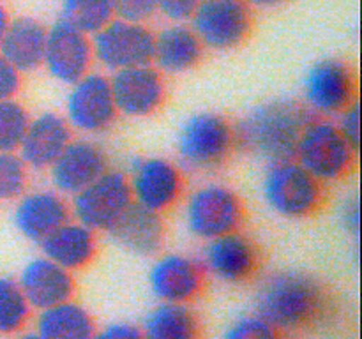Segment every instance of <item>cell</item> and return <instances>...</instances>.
I'll use <instances>...</instances> for the list:
<instances>
[{"label": "cell", "mask_w": 362, "mask_h": 339, "mask_svg": "<svg viewBox=\"0 0 362 339\" xmlns=\"http://www.w3.org/2000/svg\"><path fill=\"white\" fill-rule=\"evenodd\" d=\"M311 120L306 109L292 101H271L258 106L240 122L237 138L244 150L267 161H288Z\"/></svg>", "instance_id": "6da1fadb"}, {"label": "cell", "mask_w": 362, "mask_h": 339, "mask_svg": "<svg viewBox=\"0 0 362 339\" xmlns=\"http://www.w3.org/2000/svg\"><path fill=\"white\" fill-rule=\"evenodd\" d=\"M324 295L313 279L297 272L276 274L262 286L258 314L278 331L311 323L322 311Z\"/></svg>", "instance_id": "7a4b0ae2"}, {"label": "cell", "mask_w": 362, "mask_h": 339, "mask_svg": "<svg viewBox=\"0 0 362 339\" xmlns=\"http://www.w3.org/2000/svg\"><path fill=\"white\" fill-rule=\"evenodd\" d=\"M356 154L338 126L327 120L311 119L304 126L296 147L297 162L320 182L336 180L349 173Z\"/></svg>", "instance_id": "3957f363"}, {"label": "cell", "mask_w": 362, "mask_h": 339, "mask_svg": "<svg viewBox=\"0 0 362 339\" xmlns=\"http://www.w3.org/2000/svg\"><path fill=\"white\" fill-rule=\"evenodd\" d=\"M264 196L272 210L286 218H304L322 201L320 180L299 162L279 161L271 166L264 180Z\"/></svg>", "instance_id": "277c9868"}, {"label": "cell", "mask_w": 362, "mask_h": 339, "mask_svg": "<svg viewBox=\"0 0 362 339\" xmlns=\"http://www.w3.org/2000/svg\"><path fill=\"white\" fill-rule=\"evenodd\" d=\"M90 42L94 59L113 73L152 62L154 34L145 23L113 18Z\"/></svg>", "instance_id": "5b68a950"}, {"label": "cell", "mask_w": 362, "mask_h": 339, "mask_svg": "<svg viewBox=\"0 0 362 339\" xmlns=\"http://www.w3.org/2000/svg\"><path fill=\"white\" fill-rule=\"evenodd\" d=\"M73 196V214L78 222L90 230L105 232H108L133 203L129 180L122 173L110 170Z\"/></svg>", "instance_id": "8992f818"}, {"label": "cell", "mask_w": 362, "mask_h": 339, "mask_svg": "<svg viewBox=\"0 0 362 339\" xmlns=\"http://www.w3.org/2000/svg\"><path fill=\"white\" fill-rule=\"evenodd\" d=\"M191 28L202 46L230 49L251 30V9L244 0H200L191 16Z\"/></svg>", "instance_id": "52a82bcc"}, {"label": "cell", "mask_w": 362, "mask_h": 339, "mask_svg": "<svg viewBox=\"0 0 362 339\" xmlns=\"http://www.w3.org/2000/svg\"><path fill=\"white\" fill-rule=\"evenodd\" d=\"M186 221L193 235L212 240L237 232L243 221V203L228 187L209 184L189 196L186 203Z\"/></svg>", "instance_id": "ba28073f"}, {"label": "cell", "mask_w": 362, "mask_h": 339, "mask_svg": "<svg viewBox=\"0 0 362 339\" xmlns=\"http://www.w3.org/2000/svg\"><path fill=\"white\" fill-rule=\"evenodd\" d=\"M232 126L216 113H197L184 124L179 136V154L191 168L221 165L232 150Z\"/></svg>", "instance_id": "9c48e42d"}, {"label": "cell", "mask_w": 362, "mask_h": 339, "mask_svg": "<svg viewBox=\"0 0 362 339\" xmlns=\"http://www.w3.org/2000/svg\"><path fill=\"white\" fill-rule=\"evenodd\" d=\"M66 115L67 124L83 133L108 129L117 115L108 78L99 73H87L71 85Z\"/></svg>", "instance_id": "30bf717a"}, {"label": "cell", "mask_w": 362, "mask_h": 339, "mask_svg": "<svg viewBox=\"0 0 362 339\" xmlns=\"http://www.w3.org/2000/svg\"><path fill=\"white\" fill-rule=\"evenodd\" d=\"M92 42L87 34L59 20L46 32L42 64L55 80L66 85L76 83L90 71Z\"/></svg>", "instance_id": "8fae6325"}, {"label": "cell", "mask_w": 362, "mask_h": 339, "mask_svg": "<svg viewBox=\"0 0 362 339\" xmlns=\"http://www.w3.org/2000/svg\"><path fill=\"white\" fill-rule=\"evenodd\" d=\"M110 87L117 112L127 117L151 115L165 99V81L151 64L115 71Z\"/></svg>", "instance_id": "7c38bea8"}, {"label": "cell", "mask_w": 362, "mask_h": 339, "mask_svg": "<svg viewBox=\"0 0 362 339\" xmlns=\"http://www.w3.org/2000/svg\"><path fill=\"white\" fill-rule=\"evenodd\" d=\"M129 187L134 203L154 212H163L172 207L182 193V177L170 161L151 157L134 166Z\"/></svg>", "instance_id": "4fadbf2b"}, {"label": "cell", "mask_w": 362, "mask_h": 339, "mask_svg": "<svg viewBox=\"0 0 362 339\" xmlns=\"http://www.w3.org/2000/svg\"><path fill=\"white\" fill-rule=\"evenodd\" d=\"M311 108L320 113H341L356 99V80L339 60H322L311 67L304 85Z\"/></svg>", "instance_id": "5bb4252c"}, {"label": "cell", "mask_w": 362, "mask_h": 339, "mask_svg": "<svg viewBox=\"0 0 362 339\" xmlns=\"http://www.w3.org/2000/svg\"><path fill=\"white\" fill-rule=\"evenodd\" d=\"M105 172V152L87 140H71L49 166L53 186L66 194H76Z\"/></svg>", "instance_id": "9a60e30c"}, {"label": "cell", "mask_w": 362, "mask_h": 339, "mask_svg": "<svg viewBox=\"0 0 362 339\" xmlns=\"http://www.w3.org/2000/svg\"><path fill=\"white\" fill-rule=\"evenodd\" d=\"M148 282L161 302L186 304L202 292L204 268L184 254H165L152 265Z\"/></svg>", "instance_id": "2e32d148"}, {"label": "cell", "mask_w": 362, "mask_h": 339, "mask_svg": "<svg viewBox=\"0 0 362 339\" xmlns=\"http://www.w3.org/2000/svg\"><path fill=\"white\" fill-rule=\"evenodd\" d=\"M25 299L34 309H46L66 302L74 293V279L71 270L60 267L46 256L28 261L18 279Z\"/></svg>", "instance_id": "e0dca14e"}, {"label": "cell", "mask_w": 362, "mask_h": 339, "mask_svg": "<svg viewBox=\"0 0 362 339\" xmlns=\"http://www.w3.org/2000/svg\"><path fill=\"white\" fill-rule=\"evenodd\" d=\"M71 141V129L66 119L52 112H45L28 120L21 143L18 147L21 161L35 170L53 165L60 152Z\"/></svg>", "instance_id": "ac0fdd59"}, {"label": "cell", "mask_w": 362, "mask_h": 339, "mask_svg": "<svg viewBox=\"0 0 362 339\" xmlns=\"http://www.w3.org/2000/svg\"><path fill=\"white\" fill-rule=\"evenodd\" d=\"M258 263L257 249L240 233L232 232L209 240L205 247V265L218 279L240 282L250 278Z\"/></svg>", "instance_id": "d6986e66"}, {"label": "cell", "mask_w": 362, "mask_h": 339, "mask_svg": "<svg viewBox=\"0 0 362 339\" xmlns=\"http://www.w3.org/2000/svg\"><path fill=\"white\" fill-rule=\"evenodd\" d=\"M69 219V207L52 191L23 194L14 208V225L27 239L41 242Z\"/></svg>", "instance_id": "ffe728a7"}, {"label": "cell", "mask_w": 362, "mask_h": 339, "mask_svg": "<svg viewBox=\"0 0 362 339\" xmlns=\"http://www.w3.org/2000/svg\"><path fill=\"white\" fill-rule=\"evenodd\" d=\"M48 28L30 16H18L9 20L2 42L0 55L18 71L30 73L42 64Z\"/></svg>", "instance_id": "44dd1931"}, {"label": "cell", "mask_w": 362, "mask_h": 339, "mask_svg": "<svg viewBox=\"0 0 362 339\" xmlns=\"http://www.w3.org/2000/svg\"><path fill=\"white\" fill-rule=\"evenodd\" d=\"M108 233L120 247L147 256L159 251L165 230L159 212L141 207L133 201L117 219L115 225L108 230Z\"/></svg>", "instance_id": "7402d4cb"}, {"label": "cell", "mask_w": 362, "mask_h": 339, "mask_svg": "<svg viewBox=\"0 0 362 339\" xmlns=\"http://www.w3.org/2000/svg\"><path fill=\"white\" fill-rule=\"evenodd\" d=\"M41 249L48 260L67 270L83 268L95 254L94 230L81 222L66 221L41 240Z\"/></svg>", "instance_id": "603a6c76"}, {"label": "cell", "mask_w": 362, "mask_h": 339, "mask_svg": "<svg viewBox=\"0 0 362 339\" xmlns=\"http://www.w3.org/2000/svg\"><path fill=\"white\" fill-rule=\"evenodd\" d=\"M202 42L187 25L175 23L163 28L154 35V52L152 60L158 71L165 73H184L197 66L202 56Z\"/></svg>", "instance_id": "cb8c5ba5"}, {"label": "cell", "mask_w": 362, "mask_h": 339, "mask_svg": "<svg viewBox=\"0 0 362 339\" xmlns=\"http://www.w3.org/2000/svg\"><path fill=\"white\" fill-rule=\"evenodd\" d=\"M35 331L48 339H92L98 328L88 311L69 299L39 311Z\"/></svg>", "instance_id": "d4e9b609"}, {"label": "cell", "mask_w": 362, "mask_h": 339, "mask_svg": "<svg viewBox=\"0 0 362 339\" xmlns=\"http://www.w3.org/2000/svg\"><path fill=\"white\" fill-rule=\"evenodd\" d=\"M145 339H200V323L186 304L161 302L145 318Z\"/></svg>", "instance_id": "484cf974"}, {"label": "cell", "mask_w": 362, "mask_h": 339, "mask_svg": "<svg viewBox=\"0 0 362 339\" xmlns=\"http://www.w3.org/2000/svg\"><path fill=\"white\" fill-rule=\"evenodd\" d=\"M113 18V0H62L60 20L87 35H94Z\"/></svg>", "instance_id": "4316f807"}, {"label": "cell", "mask_w": 362, "mask_h": 339, "mask_svg": "<svg viewBox=\"0 0 362 339\" xmlns=\"http://www.w3.org/2000/svg\"><path fill=\"white\" fill-rule=\"evenodd\" d=\"M30 309L18 281L0 278V334L20 332L27 325Z\"/></svg>", "instance_id": "83f0119b"}, {"label": "cell", "mask_w": 362, "mask_h": 339, "mask_svg": "<svg viewBox=\"0 0 362 339\" xmlns=\"http://www.w3.org/2000/svg\"><path fill=\"white\" fill-rule=\"evenodd\" d=\"M28 113L14 99L0 101V152L18 150L28 126Z\"/></svg>", "instance_id": "f1b7e54d"}, {"label": "cell", "mask_w": 362, "mask_h": 339, "mask_svg": "<svg viewBox=\"0 0 362 339\" xmlns=\"http://www.w3.org/2000/svg\"><path fill=\"white\" fill-rule=\"evenodd\" d=\"M27 186V165L14 152H0V201L14 200Z\"/></svg>", "instance_id": "f546056e"}, {"label": "cell", "mask_w": 362, "mask_h": 339, "mask_svg": "<svg viewBox=\"0 0 362 339\" xmlns=\"http://www.w3.org/2000/svg\"><path fill=\"white\" fill-rule=\"evenodd\" d=\"M225 339H279V332L258 314L237 320L226 331Z\"/></svg>", "instance_id": "4dcf8cb0"}, {"label": "cell", "mask_w": 362, "mask_h": 339, "mask_svg": "<svg viewBox=\"0 0 362 339\" xmlns=\"http://www.w3.org/2000/svg\"><path fill=\"white\" fill-rule=\"evenodd\" d=\"M113 9L120 20L145 23L158 11V0H113Z\"/></svg>", "instance_id": "1f68e13d"}, {"label": "cell", "mask_w": 362, "mask_h": 339, "mask_svg": "<svg viewBox=\"0 0 362 339\" xmlns=\"http://www.w3.org/2000/svg\"><path fill=\"white\" fill-rule=\"evenodd\" d=\"M338 129L341 136L349 141L354 150H359L361 147V106L359 102L354 101L352 105L346 106L341 112Z\"/></svg>", "instance_id": "d6a6232c"}, {"label": "cell", "mask_w": 362, "mask_h": 339, "mask_svg": "<svg viewBox=\"0 0 362 339\" xmlns=\"http://www.w3.org/2000/svg\"><path fill=\"white\" fill-rule=\"evenodd\" d=\"M200 0H158V11L168 20L180 21L189 20Z\"/></svg>", "instance_id": "836d02e7"}, {"label": "cell", "mask_w": 362, "mask_h": 339, "mask_svg": "<svg viewBox=\"0 0 362 339\" xmlns=\"http://www.w3.org/2000/svg\"><path fill=\"white\" fill-rule=\"evenodd\" d=\"M20 88V73L0 55V101L13 99Z\"/></svg>", "instance_id": "e575fe53"}, {"label": "cell", "mask_w": 362, "mask_h": 339, "mask_svg": "<svg viewBox=\"0 0 362 339\" xmlns=\"http://www.w3.org/2000/svg\"><path fill=\"white\" fill-rule=\"evenodd\" d=\"M92 339H145L140 327L131 323H110L101 331H95Z\"/></svg>", "instance_id": "d590c367"}, {"label": "cell", "mask_w": 362, "mask_h": 339, "mask_svg": "<svg viewBox=\"0 0 362 339\" xmlns=\"http://www.w3.org/2000/svg\"><path fill=\"white\" fill-rule=\"evenodd\" d=\"M343 219H345L346 228L352 230V232H356V233H359V226H361L359 201L352 200L346 203L345 210H343Z\"/></svg>", "instance_id": "8d00e7d4"}, {"label": "cell", "mask_w": 362, "mask_h": 339, "mask_svg": "<svg viewBox=\"0 0 362 339\" xmlns=\"http://www.w3.org/2000/svg\"><path fill=\"white\" fill-rule=\"evenodd\" d=\"M247 6H257V7H272V6H279L285 0H244Z\"/></svg>", "instance_id": "74e56055"}, {"label": "cell", "mask_w": 362, "mask_h": 339, "mask_svg": "<svg viewBox=\"0 0 362 339\" xmlns=\"http://www.w3.org/2000/svg\"><path fill=\"white\" fill-rule=\"evenodd\" d=\"M7 25H9V14H7V11L4 9V6L0 4V42H2L4 34H6Z\"/></svg>", "instance_id": "f35d334b"}, {"label": "cell", "mask_w": 362, "mask_h": 339, "mask_svg": "<svg viewBox=\"0 0 362 339\" xmlns=\"http://www.w3.org/2000/svg\"><path fill=\"white\" fill-rule=\"evenodd\" d=\"M20 339H48V338H45V335L39 334L37 331H34V332H27V334L21 335Z\"/></svg>", "instance_id": "ab89813d"}]
</instances>
